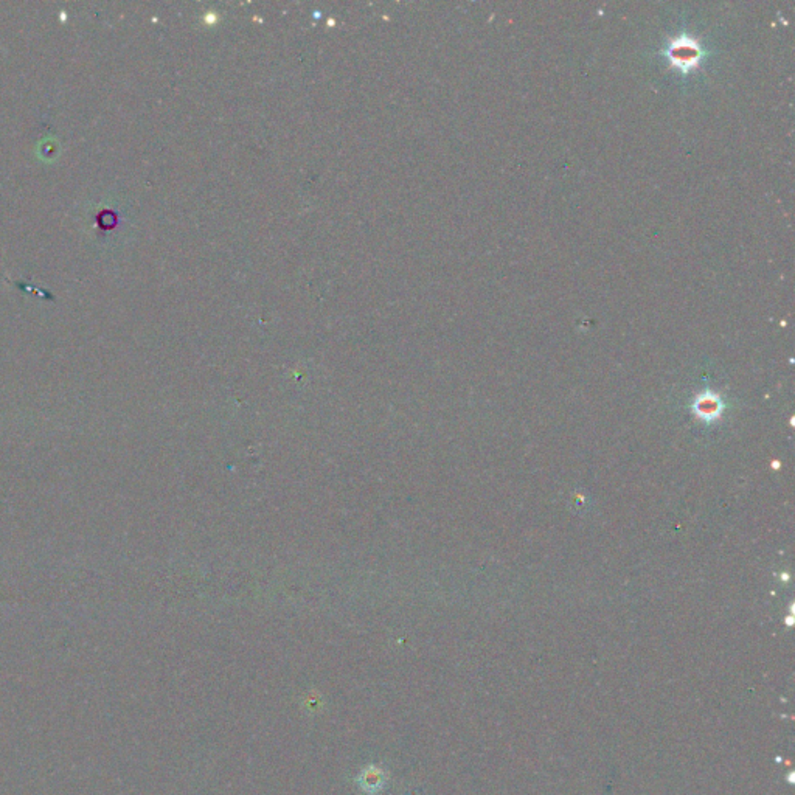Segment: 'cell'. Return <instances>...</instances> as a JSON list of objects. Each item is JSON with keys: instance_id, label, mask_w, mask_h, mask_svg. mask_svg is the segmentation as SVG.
Returning <instances> with one entry per match:
<instances>
[{"instance_id": "7a4b0ae2", "label": "cell", "mask_w": 795, "mask_h": 795, "mask_svg": "<svg viewBox=\"0 0 795 795\" xmlns=\"http://www.w3.org/2000/svg\"><path fill=\"white\" fill-rule=\"evenodd\" d=\"M384 772L381 769H367L362 772L361 778H359V785L362 786V789L365 792H370V794H375L376 791H379L384 785Z\"/></svg>"}, {"instance_id": "6da1fadb", "label": "cell", "mask_w": 795, "mask_h": 795, "mask_svg": "<svg viewBox=\"0 0 795 795\" xmlns=\"http://www.w3.org/2000/svg\"><path fill=\"white\" fill-rule=\"evenodd\" d=\"M669 58L674 61L676 66L687 68L688 66H694L697 59H699V48H697L694 40H676L671 47V52H669Z\"/></svg>"}]
</instances>
